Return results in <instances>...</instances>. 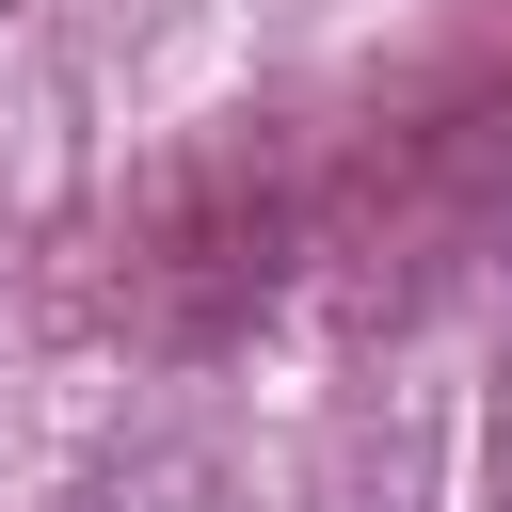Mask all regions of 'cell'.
<instances>
[{
    "instance_id": "cell-1",
    "label": "cell",
    "mask_w": 512,
    "mask_h": 512,
    "mask_svg": "<svg viewBox=\"0 0 512 512\" xmlns=\"http://www.w3.org/2000/svg\"><path fill=\"white\" fill-rule=\"evenodd\" d=\"M64 512H240V480H224L208 448H112Z\"/></svg>"
}]
</instances>
